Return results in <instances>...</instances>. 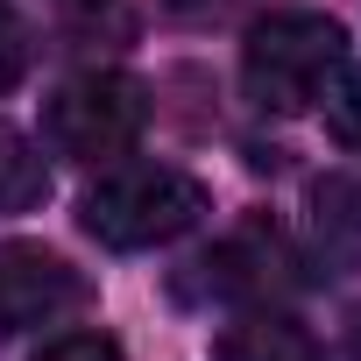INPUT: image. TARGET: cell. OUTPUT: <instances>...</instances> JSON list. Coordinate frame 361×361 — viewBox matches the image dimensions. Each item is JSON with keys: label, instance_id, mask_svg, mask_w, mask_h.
I'll use <instances>...</instances> for the list:
<instances>
[{"label": "cell", "instance_id": "cell-1", "mask_svg": "<svg viewBox=\"0 0 361 361\" xmlns=\"http://www.w3.org/2000/svg\"><path fill=\"white\" fill-rule=\"evenodd\" d=\"M347 64V29L319 8H269L241 43V85L262 114H305Z\"/></svg>", "mask_w": 361, "mask_h": 361}, {"label": "cell", "instance_id": "cell-2", "mask_svg": "<svg viewBox=\"0 0 361 361\" xmlns=\"http://www.w3.org/2000/svg\"><path fill=\"white\" fill-rule=\"evenodd\" d=\"M206 220V185L170 163H128V170H106L99 185L78 199V227L99 241V248H163L177 234H192Z\"/></svg>", "mask_w": 361, "mask_h": 361}, {"label": "cell", "instance_id": "cell-3", "mask_svg": "<svg viewBox=\"0 0 361 361\" xmlns=\"http://www.w3.org/2000/svg\"><path fill=\"white\" fill-rule=\"evenodd\" d=\"M149 92L128 71H78L43 99V142L71 163H114L142 142Z\"/></svg>", "mask_w": 361, "mask_h": 361}, {"label": "cell", "instance_id": "cell-4", "mask_svg": "<svg viewBox=\"0 0 361 361\" xmlns=\"http://www.w3.org/2000/svg\"><path fill=\"white\" fill-rule=\"evenodd\" d=\"M78 305H85V276L64 255H50L36 241H8V248H0V333L57 326Z\"/></svg>", "mask_w": 361, "mask_h": 361}, {"label": "cell", "instance_id": "cell-5", "mask_svg": "<svg viewBox=\"0 0 361 361\" xmlns=\"http://www.w3.org/2000/svg\"><path fill=\"white\" fill-rule=\"evenodd\" d=\"M199 269H206V290H213V298H248V305H262V298H276V290L298 283V276H290L298 262H290L283 234L262 227V220H248L241 234H227Z\"/></svg>", "mask_w": 361, "mask_h": 361}, {"label": "cell", "instance_id": "cell-6", "mask_svg": "<svg viewBox=\"0 0 361 361\" xmlns=\"http://www.w3.org/2000/svg\"><path fill=\"white\" fill-rule=\"evenodd\" d=\"M213 361H326V354H319V340H312L290 312L255 305V312H241L234 326H220Z\"/></svg>", "mask_w": 361, "mask_h": 361}, {"label": "cell", "instance_id": "cell-7", "mask_svg": "<svg viewBox=\"0 0 361 361\" xmlns=\"http://www.w3.org/2000/svg\"><path fill=\"white\" fill-rule=\"evenodd\" d=\"M312 234L333 269H361V177H319L312 185Z\"/></svg>", "mask_w": 361, "mask_h": 361}, {"label": "cell", "instance_id": "cell-8", "mask_svg": "<svg viewBox=\"0 0 361 361\" xmlns=\"http://www.w3.org/2000/svg\"><path fill=\"white\" fill-rule=\"evenodd\" d=\"M50 192V170L43 156L15 135V128H0V213H29L36 199Z\"/></svg>", "mask_w": 361, "mask_h": 361}, {"label": "cell", "instance_id": "cell-9", "mask_svg": "<svg viewBox=\"0 0 361 361\" xmlns=\"http://www.w3.org/2000/svg\"><path fill=\"white\" fill-rule=\"evenodd\" d=\"M326 121H333V135H340L347 149H361V64L326 92Z\"/></svg>", "mask_w": 361, "mask_h": 361}, {"label": "cell", "instance_id": "cell-10", "mask_svg": "<svg viewBox=\"0 0 361 361\" xmlns=\"http://www.w3.org/2000/svg\"><path fill=\"white\" fill-rule=\"evenodd\" d=\"M22 71H29V29H22V15L8 0H0V92H15Z\"/></svg>", "mask_w": 361, "mask_h": 361}, {"label": "cell", "instance_id": "cell-11", "mask_svg": "<svg viewBox=\"0 0 361 361\" xmlns=\"http://www.w3.org/2000/svg\"><path fill=\"white\" fill-rule=\"evenodd\" d=\"M36 361H121V347H114L106 333H64V340H50Z\"/></svg>", "mask_w": 361, "mask_h": 361}, {"label": "cell", "instance_id": "cell-12", "mask_svg": "<svg viewBox=\"0 0 361 361\" xmlns=\"http://www.w3.org/2000/svg\"><path fill=\"white\" fill-rule=\"evenodd\" d=\"M163 8L177 15V22H213V15H227L234 0H163Z\"/></svg>", "mask_w": 361, "mask_h": 361}, {"label": "cell", "instance_id": "cell-13", "mask_svg": "<svg viewBox=\"0 0 361 361\" xmlns=\"http://www.w3.org/2000/svg\"><path fill=\"white\" fill-rule=\"evenodd\" d=\"M347 354L361 361V312H354V326H347Z\"/></svg>", "mask_w": 361, "mask_h": 361}]
</instances>
